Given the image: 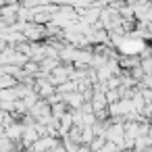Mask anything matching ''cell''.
<instances>
[{
	"mask_svg": "<svg viewBox=\"0 0 152 152\" xmlns=\"http://www.w3.org/2000/svg\"><path fill=\"white\" fill-rule=\"evenodd\" d=\"M44 36V29L42 27H25V38L29 40H40Z\"/></svg>",
	"mask_w": 152,
	"mask_h": 152,
	"instance_id": "6da1fadb",
	"label": "cell"
}]
</instances>
